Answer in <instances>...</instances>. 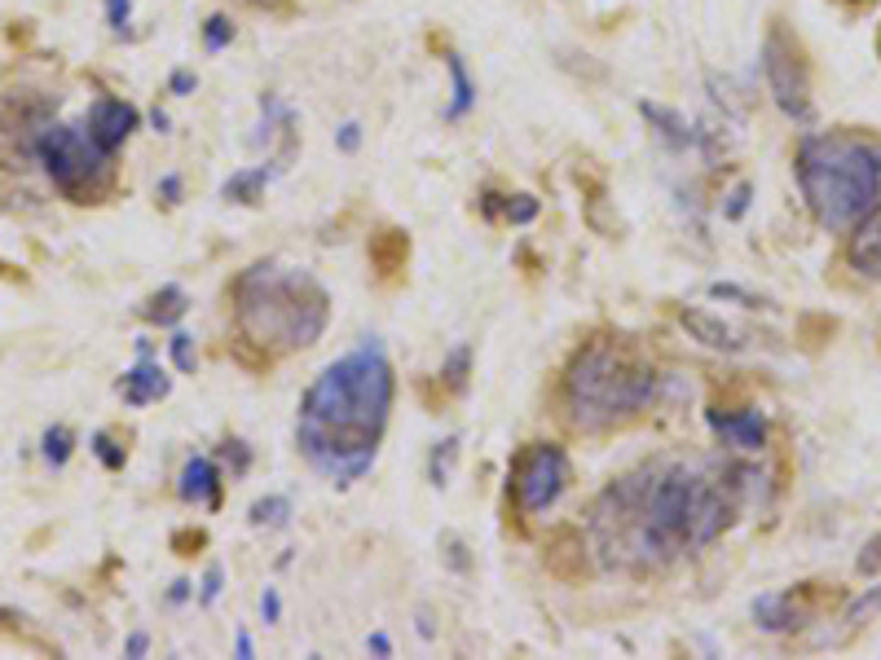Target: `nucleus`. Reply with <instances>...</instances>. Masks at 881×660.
I'll return each instance as SVG.
<instances>
[{
	"instance_id": "15",
	"label": "nucleus",
	"mask_w": 881,
	"mask_h": 660,
	"mask_svg": "<svg viewBox=\"0 0 881 660\" xmlns=\"http://www.w3.org/2000/svg\"><path fill=\"white\" fill-rule=\"evenodd\" d=\"M679 322H683V330H688L692 339H701L705 348H719V352H741V348H745V334H741V330L728 327L723 318H714V313H705V309H683Z\"/></svg>"
},
{
	"instance_id": "25",
	"label": "nucleus",
	"mask_w": 881,
	"mask_h": 660,
	"mask_svg": "<svg viewBox=\"0 0 881 660\" xmlns=\"http://www.w3.org/2000/svg\"><path fill=\"white\" fill-rule=\"evenodd\" d=\"M230 40H234V22H230L225 13H212V18L203 22V44H208V53H221Z\"/></svg>"
},
{
	"instance_id": "18",
	"label": "nucleus",
	"mask_w": 881,
	"mask_h": 660,
	"mask_svg": "<svg viewBox=\"0 0 881 660\" xmlns=\"http://www.w3.org/2000/svg\"><path fill=\"white\" fill-rule=\"evenodd\" d=\"M274 172H278V168H265V163H261V168H243V172H234V177L225 181V190H221V194H225L230 203H243V207H252V203H261V199H265V185L274 181Z\"/></svg>"
},
{
	"instance_id": "39",
	"label": "nucleus",
	"mask_w": 881,
	"mask_h": 660,
	"mask_svg": "<svg viewBox=\"0 0 881 660\" xmlns=\"http://www.w3.org/2000/svg\"><path fill=\"white\" fill-rule=\"evenodd\" d=\"M124 652H128V657H146V652H150V639H146V635H132Z\"/></svg>"
},
{
	"instance_id": "28",
	"label": "nucleus",
	"mask_w": 881,
	"mask_h": 660,
	"mask_svg": "<svg viewBox=\"0 0 881 660\" xmlns=\"http://www.w3.org/2000/svg\"><path fill=\"white\" fill-rule=\"evenodd\" d=\"M128 18H132V0H106V22L115 31H128Z\"/></svg>"
},
{
	"instance_id": "43",
	"label": "nucleus",
	"mask_w": 881,
	"mask_h": 660,
	"mask_svg": "<svg viewBox=\"0 0 881 660\" xmlns=\"http://www.w3.org/2000/svg\"><path fill=\"white\" fill-rule=\"evenodd\" d=\"M847 4H873V0H847Z\"/></svg>"
},
{
	"instance_id": "32",
	"label": "nucleus",
	"mask_w": 881,
	"mask_h": 660,
	"mask_svg": "<svg viewBox=\"0 0 881 660\" xmlns=\"http://www.w3.org/2000/svg\"><path fill=\"white\" fill-rule=\"evenodd\" d=\"M860 573H881V533L864 546V555H860Z\"/></svg>"
},
{
	"instance_id": "5",
	"label": "nucleus",
	"mask_w": 881,
	"mask_h": 660,
	"mask_svg": "<svg viewBox=\"0 0 881 660\" xmlns=\"http://www.w3.org/2000/svg\"><path fill=\"white\" fill-rule=\"evenodd\" d=\"M798 185L825 230H851L881 203V146L856 132H816L798 146Z\"/></svg>"
},
{
	"instance_id": "30",
	"label": "nucleus",
	"mask_w": 881,
	"mask_h": 660,
	"mask_svg": "<svg viewBox=\"0 0 881 660\" xmlns=\"http://www.w3.org/2000/svg\"><path fill=\"white\" fill-rule=\"evenodd\" d=\"M261 617H265V626H278V617H283V599L274 586H265V595H261Z\"/></svg>"
},
{
	"instance_id": "26",
	"label": "nucleus",
	"mask_w": 881,
	"mask_h": 660,
	"mask_svg": "<svg viewBox=\"0 0 881 660\" xmlns=\"http://www.w3.org/2000/svg\"><path fill=\"white\" fill-rule=\"evenodd\" d=\"M168 348H172V365H177V370H181V374H194V361H199V356H194V334H185V330H177V334H172V343H168Z\"/></svg>"
},
{
	"instance_id": "9",
	"label": "nucleus",
	"mask_w": 881,
	"mask_h": 660,
	"mask_svg": "<svg viewBox=\"0 0 881 660\" xmlns=\"http://www.w3.org/2000/svg\"><path fill=\"white\" fill-rule=\"evenodd\" d=\"M834 599H838V590H825V586H794V590H781V595H763V599L754 604V617H758L763 630L789 635V630L811 626Z\"/></svg>"
},
{
	"instance_id": "44",
	"label": "nucleus",
	"mask_w": 881,
	"mask_h": 660,
	"mask_svg": "<svg viewBox=\"0 0 881 660\" xmlns=\"http://www.w3.org/2000/svg\"><path fill=\"white\" fill-rule=\"evenodd\" d=\"M878 53H881V35H878Z\"/></svg>"
},
{
	"instance_id": "35",
	"label": "nucleus",
	"mask_w": 881,
	"mask_h": 660,
	"mask_svg": "<svg viewBox=\"0 0 881 660\" xmlns=\"http://www.w3.org/2000/svg\"><path fill=\"white\" fill-rule=\"evenodd\" d=\"M159 199L172 207V203H181V177H163L159 181Z\"/></svg>"
},
{
	"instance_id": "36",
	"label": "nucleus",
	"mask_w": 881,
	"mask_h": 660,
	"mask_svg": "<svg viewBox=\"0 0 881 660\" xmlns=\"http://www.w3.org/2000/svg\"><path fill=\"white\" fill-rule=\"evenodd\" d=\"M216 595H221V568H208V577H203V604H216Z\"/></svg>"
},
{
	"instance_id": "40",
	"label": "nucleus",
	"mask_w": 881,
	"mask_h": 660,
	"mask_svg": "<svg viewBox=\"0 0 881 660\" xmlns=\"http://www.w3.org/2000/svg\"><path fill=\"white\" fill-rule=\"evenodd\" d=\"M168 599H172V604H185V599H190V582H172Z\"/></svg>"
},
{
	"instance_id": "4",
	"label": "nucleus",
	"mask_w": 881,
	"mask_h": 660,
	"mask_svg": "<svg viewBox=\"0 0 881 660\" xmlns=\"http://www.w3.org/2000/svg\"><path fill=\"white\" fill-rule=\"evenodd\" d=\"M661 396V374L617 339H591L564 370V418L595 436L635 423Z\"/></svg>"
},
{
	"instance_id": "24",
	"label": "nucleus",
	"mask_w": 881,
	"mask_h": 660,
	"mask_svg": "<svg viewBox=\"0 0 881 660\" xmlns=\"http://www.w3.org/2000/svg\"><path fill=\"white\" fill-rule=\"evenodd\" d=\"M88 449H93V454L102 458V467H106V471H119V467L128 462V449H124V445H119V440H115L110 432H97Z\"/></svg>"
},
{
	"instance_id": "14",
	"label": "nucleus",
	"mask_w": 881,
	"mask_h": 660,
	"mask_svg": "<svg viewBox=\"0 0 881 660\" xmlns=\"http://www.w3.org/2000/svg\"><path fill=\"white\" fill-rule=\"evenodd\" d=\"M181 502H194V507H221V471L212 458H190L181 467V485H177Z\"/></svg>"
},
{
	"instance_id": "8",
	"label": "nucleus",
	"mask_w": 881,
	"mask_h": 660,
	"mask_svg": "<svg viewBox=\"0 0 881 660\" xmlns=\"http://www.w3.org/2000/svg\"><path fill=\"white\" fill-rule=\"evenodd\" d=\"M511 489H516V507L524 515H542L560 502V493L569 489V454L560 445H529L516 462H511Z\"/></svg>"
},
{
	"instance_id": "37",
	"label": "nucleus",
	"mask_w": 881,
	"mask_h": 660,
	"mask_svg": "<svg viewBox=\"0 0 881 660\" xmlns=\"http://www.w3.org/2000/svg\"><path fill=\"white\" fill-rule=\"evenodd\" d=\"M358 141H362V128H358V124H344V128H340V150H358Z\"/></svg>"
},
{
	"instance_id": "41",
	"label": "nucleus",
	"mask_w": 881,
	"mask_h": 660,
	"mask_svg": "<svg viewBox=\"0 0 881 660\" xmlns=\"http://www.w3.org/2000/svg\"><path fill=\"white\" fill-rule=\"evenodd\" d=\"M234 648H238V657H243V660L252 657V639H247V635H243V630H238V643H234Z\"/></svg>"
},
{
	"instance_id": "31",
	"label": "nucleus",
	"mask_w": 881,
	"mask_h": 660,
	"mask_svg": "<svg viewBox=\"0 0 881 660\" xmlns=\"http://www.w3.org/2000/svg\"><path fill=\"white\" fill-rule=\"evenodd\" d=\"M194 84H199V75H194V71H172V79H168V88H172L177 97H190V93H194Z\"/></svg>"
},
{
	"instance_id": "16",
	"label": "nucleus",
	"mask_w": 881,
	"mask_h": 660,
	"mask_svg": "<svg viewBox=\"0 0 881 660\" xmlns=\"http://www.w3.org/2000/svg\"><path fill=\"white\" fill-rule=\"evenodd\" d=\"M639 115H644V119L657 128V137H661L666 146H675V150H688V146H701V141H705V137H701V132H697L679 110H670V106H652V102H644Z\"/></svg>"
},
{
	"instance_id": "11",
	"label": "nucleus",
	"mask_w": 881,
	"mask_h": 660,
	"mask_svg": "<svg viewBox=\"0 0 881 660\" xmlns=\"http://www.w3.org/2000/svg\"><path fill=\"white\" fill-rule=\"evenodd\" d=\"M710 427L732 449H745V454H758L767 445V418H763V409H732V414L710 409Z\"/></svg>"
},
{
	"instance_id": "19",
	"label": "nucleus",
	"mask_w": 881,
	"mask_h": 660,
	"mask_svg": "<svg viewBox=\"0 0 881 660\" xmlns=\"http://www.w3.org/2000/svg\"><path fill=\"white\" fill-rule=\"evenodd\" d=\"M185 309H190V296H185L181 287H163V291H155V296L141 305V318L155 322V327H172V322L185 318Z\"/></svg>"
},
{
	"instance_id": "10",
	"label": "nucleus",
	"mask_w": 881,
	"mask_h": 660,
	"mask_svg": "<svg viewBox=\"0 0 881 660\" xmlns=\"http://www.w3.org/2000/svg\"><path fill=\"white\" fill-rule=\"evenodd\" d=\"M137 106H128L124 97H97L93 102V110H88V124H84V132L106 150V155H115L132 132H137Z\"/></svg>"
},
{
	"instance_id": "3",
	"label": "nucleus",
	"mask_w": 881,
	"mask_h": 660,
	"mask_svg": "<svg viewBox=\"0 0 881 660\" xmlns=\"http://www.w3.org/2000/svg\"><path fill=\"white\" fill-rule=\"evenodd\" d=\"M327 322H331V296L305 269L261 260L234 278V327L247 343L274 356L318 343Z\"/></svg>"
},
{
	"instance_id": "38",
	"label": "nucleus",
	"mask_w": 881,
	"mask_h": 660,
	"mask_svg": "<svg viewBox=\"0 0 881 660\" xmlns=\"http://www.w3.org/2000/svg\"><path fill=\"white\" fill-rule=\"evenodd\" d=\"M367 648H371L375 657H393V643H389V635H380V630L367 639Z\"/></svg>"
},
{
	"instance_id": "42",
	"label": "nucleus",
	"mask_w": 881,
	"mask_h": 660,
	"mask_svg": "<svg viewBox=\"0 0 881 660\" xmlns=\"http://www.w3.org/2000/svg\"><path fill=\"white\" fill-rule=\"evenodd\" d=\"M252 4H265V9H287L291 0H252Z\"/></svg>"
},
{
	"instance_id": "1",
	"label": "nucleus",
	"mask_w": 881,
	"mask_h": 660,
	"mask_svg": "<svg viewBox=\"0 0 881 660\" xmlns=\"http://www.w3.org/2000/svg\"><path fill=\"white\" fill-rule=\"evenodd\" d=\"M741 511V493L723 476L692 467H644L608 485L591 511V537L617 568H661L683 551L719 542Z\"/></svg>"
},
{
	"instance_id": "17",
	"label": "nucleus",
	"mask_w": 881,
	"mask_h": 660,
	"mask_svg": "<svg viewBox=\"0 0 881 660\" xmlns=\"http://www.w3.org/2000/svg\"><path fill=\"white\" fill-rule=\"evenodd\" d=\"M371 260H375V269H380L384 278L402 274L406 260H411V238H406L402 230H380V234L371 238Z\"/></svg>"
},
{
	"instance_id": "13",
	"label": "nucleus",
	"mask_w": 881,
	"mask_h": 660,
	"mask_svg": "<svg viewBox=\"0 0 881 660\" xmlns=\"http://www.w3.org/2000/svg\"><path fill=\"white\" fill-rule=\"evenodd\" d=\"M172 392V379L150 361V356H141L132 370H124V379H119V396L128 401V405H150V401H163Z\"/></svg>"
},
{
	"instance_id": "33",
	"label": "nucleus",
	"mask_w": 881,
	"mask_h": 660,
	"mask_svg": "<svg viewBox=\"0 0 881 660\" xmlns=\"http://www.w3.org/2000/svg\"><path fill=\"white\" fill-rule=\"evenodd\" d=\"M745 207H750V185H736V190H732V203H728V221H741Z\"/></svg>"
},
{
	"instance_id": "34",
	"label": "nucleus",
	"mask_w": 881,
	"mask_h": 660,
	"mask_svg": "<svg viewBox=\"0 0 881 660\" xmlns=\"http://www.w3.org/2000/svg\"><path fill=\"white\" fill-rule=\"evenodd\" d=\"M878 608H881V590H873V595H869V599H864V604L851 613V626H864V621H869Z\"/></svg>"
},
{
	"instance_id": "2",
	"label": "nucleus",
	"mask_w": 881,
	"mask_h": 660,
	"mask_svg": "<svg viewBox=\"0 0 881 660\" xmlns=\"http://www.w3.org/2000/svg\"><path fill=\"white\" fill-rule=\"evenodd\" d=\"M397 374L380 339H362L353 352L331 361L305 392L296 418V445L318 476L353 485L375 467L389 432Z\"/></svg>"
},
{
	"instance_id": "20",
	"label": "nucleus",
	"mask_w": 881,
	"mask_h": 660,
	"mask_svg": "<svg viewBox=\"0 0 881 660\" xmlns=\"http://www.w3.org/2000/svg\"><path fill=\"white\" fill-rule=\"evenodd\" d=\"M445 66H449V79H454V102H449L445 119H463L471 110V102H476V84H471V75H467L458 53H445Z\"/></svg>"
},
{
	"instance_id": "22",
	"label": "nucleus",
	"mask_w": 881,
	"mask_h": 660,
	"mask_svg": "<svg viewBox=\"0 0 881 660\" xmlns=\"http://www.w3.org/2000/svg\"><path fill=\"white\" fill-rule=\"evenodd\" d=\"M287 515H291V502H287V498H261V502L252 507V524H256V529H283Z\"/></svg>"
},
{
	"instance_id": "12",
	"label": "nucleus",
	"mask_w": 881,
	"mask_h": 660,
	"mask_svg": "<svg viewBox=\"0 0 881 660\" xmlns=\"http://www.w3.org/2000/svg\"><path fill=\"white\" fill-rule=\"evenodd\" d=\"M851 243H847V260L856 274L864 278H881V203L873 212H864L856 225H851Z\"/></svg>"
},
{
	"instance_id": "23",
	"label": "nucleus",
	"mask_w": 881,
	"mask_h": 660,
	"mask_svg": "<svg viewBox=\"0 0 881 660\" xmlns=\"http://www.w3.org/2000/svg\"><path fill=\"white\" fill-rule=\"evenodd\" d=\"M454 458H458V436H449V440H440L437 449H433V458H428V476H433V485H449V467H454Z\"/></svg>"
},
{
	"instance_id": "6",
	"label": "nucleus",
	"mask_w": 881,
	"mask_h": 660,
	"mask_svg": "<svg viewBox=\"0 0 881 660\" xmlns=\"http://www.w3.org/2000/svg\"><path fill=\"white\" fill-rule=\"evenodd\" d=\"M35 155H40L53 190L71 203H102L115 185V168H110L115 155H106L84 128L49 124L35 137Z\"/></svg>"
},
{
	"instance_id": "21",
	"label": "nucleus",
	"mask_w": 881,
	"mask_h": 660,
	"mask_svg": "<svg viewBox=\"0 0 881 660\" xmlns=\"http://www.w3.org/2000/svg\"><path fill=\"white\" fill-rule=\"evenodd\" d=\"M71 449H75V436H71V427H49L44 432V440H40V454H44V462L49 467H66L71 462Z\"/></svg>"
},
{
	"instance_id": "29",
	"label": "nucleus",
	"mask_w": 881,
	"mask_h": 660,
	"mask_svg": "<svg viewBox=\"0 0 881 660\" xmlns=\"http://www.w3.org/2000/svg\"><path fill=\"white\" fill-rule=\"evenodd\" d=\"M467 356H471L467 348H454V356H449V365H445V374H449V383H454V387H463V383H467Z\"/></svg>"
},
{
	"instance_id": "7",
	"label": "nucleus",
	"mask_w": 881,
	"mask_h": 660,
	"mask_svg": "<svg viewBox=\"0 0 881 660\" xmlns=\"http://www.w3.org/2000/svg\"><path fill=\"white\" fill-rule=\"evenodd\" d=\"M763 71H767V88L776 97V106L807 124L811 119V71H807V57L798 49V40L785 31V26H772L767 40H763Z\"/></svg>"
},
{
	"instance_id": "27",
	"label": "nucleus",
	"mask_w": 881,
	"mask_h": 660,
	"mask_svg": "<svg viewBox=\"0 0 881 660\" xmlns=\"http://www.w3.org/2000/svg\"><path fill=\"white\" fill-rule=\"evenodd\" d=\"M533 216H538V199H529V194L507 199V221H511V225H529Z\"/></svg>"
}]
</instances>
